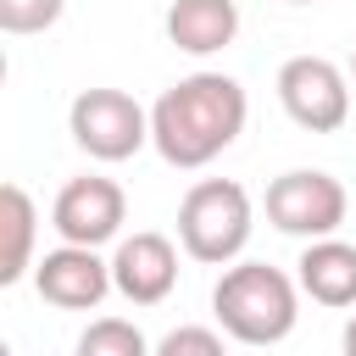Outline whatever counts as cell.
<instances>
[{
	"label": "cell",
	"instance_id": "1",
	"mask_svg": "<svg viewBox=\"0 0 356 356\" xmlns=\"http://www.w3.org/2000/svg\"><path fill=\"white\" fill-rule=\"evenodd\" d=\"M245 117H250V100L239 89V78L189 72L172 89H161V100L150 106V145L167 167L195 172L245 134Z\"/></svg>",
	"mask_w": 356,
	"mask_h": 356
},
{
	"label": "cell",
	"instance_id": "2",
	"mask_svg": "<svg viewBox=\"0 0 356 356\" xmlns=\"http://www.w3.org/2000/svg\"><path fill=\"white\" fill-rule=\"evenodd\" d=\"M211 317L234 345H278L300 317V278L273 261H239L211 289Z\"/></svg>",
	"mask_w": 356,
	"mask_h": 356
},
{
	"label": "cell",
	"instance_id": "3",
	"mask_svg": "<svg viewBox=\"0 0 356 356\" xmlns=\"http://www.w3.org/2000/svg\"><path fill=\"white\" fill-rule=\"evenodd\" d=\"M250 228H256V206L234 178H200L178 200V245L189 261L228 267L250 245Z\"/></svg>",
	"mask_w": 356,
	"mask_h": 356
},
{
	"label": "cell",
	"instance_id": "4",
	"mask_svg": "<svg viewBox=\"0 0 356 356\" xmlns=\"http://www.w3.org/2000/svg\"><path fill=\"white\" fill-rule=\"evenodd\" d=\"M67 134L95 161H128L150 145V111L128 89H83L67 106Z\"/></svg>",
	"mask_w": 356,
	"mask_h": 356
},
{
	"label": "cell",
	"instance_id": "5",
	"mask_svg": "<svg viewBox=\"0 0 356 356\" xmlns=\"http://www.w3.org/2000/svg\"><path fill=\"white\" fill-rule=\"evenodd\" d=\"M267 222L289 239H323L345 222V184L323 167H289L267 184Z\"/></svg>",
	"mask_w": 356,
	"mask_h": 356
},
{
	"label": "cell",
	"instance_id": "6",
	"mask_svg": "<svg viewBox=\"0 0 356 356\" xmlns=\"http://www.w3.org/2000/svg\"><path fill=\"white\" fill-rule=\"evenodd\" d=\"M278 106L306 134H334L350 117V78L328 56H289L278 67Z\"/></svg>",
	"mask_w": 356,
	"mask_h": 356
},
{
	"label": "cell",
	"instance_id": "7",
	"mask_svg": "<svg viewBox=\"0 0 356 356\" xmlns=\"http://www.w3.org/2000/svg\"><path fill=\"white\" fill-rule=\"evenodd\" d=\"M33 289L56 312H95L117 284H111V261H100V245L61 239L56 250H44L33 261Z\"/></svg>",
	"mask_w": 356,
	"mask_h": 356
},
{
	"label": "cell",
	"instance_id": "8",
	"mask_svg": "<svg viewBox=\"0 0 356 356\" xmlns=\"http://www.w3.org/2000/svg\"><path fill=\"white\" fill-rule=\"evenodd\" d=\"M122 222H128V195L117 178H100V172L67 178L50 206V228L72 245H106L122 234Z\"/></svg>",
	"mask_w": 356,
	"mask_h": 356
},
{
	"label": "cell",
	"instance_id": "9",
	"mask_svg": "<svg viewBox=\"0 0 356 356\" xmlns=\"http://www.w3.org/2000/svg\"><path fill=\"white\" fill-rule=\"evenodd\" d=\"M111 284L134 306H161L172 295V284H178V245L167 234H150V228L117 239V250H111Z\"/></svg>",
	"mask_w": 356,
	"mask_h": 356
},
{
	"label": "cell",
	"instance_id": "10",
	"mask_svg": "<svg viewBox=\"0 0 356 356\" xmlns=\"http://www.w3.org/2000/svg\"><path fill=\"white\" fill-rule=\"evenodd\" d=\"M295 278L300 289L328 306V312H345L356 306V245H345L339 234H323V239H306L300 261H295Z\"/></svg>",
	"mask_w": 356,
	"mask_h": 356
},
{
	"label": "cell",
	"instance_id": "11",
	"mask_svg": "<svg viewBox=\"0 0 356 356\" xmlns=\"http://www.w3.org/2000/svg\"><path fill=\"white\" fill-rule=\"evenodd\" d=\"M239 33V6L234 0H172L167 6V39L184 56H211L234 44Z\"/></svg>",
	"mask_w": 356,
	"mask_h": 356
},
{
	"label": "cell",
	"instance_id": "12",
	"mask_svg": "<svg viewBox=\"0 0 356 356\" xmlns=\"http://www.w3.org/2000/svg\"><path fill=\"white\" fill-rule=\"evenodd\" d=\"M0 228H6V250H0V284H22L33 273V234H39V211L28 200L22 184L0 189Z\"/></svg>",
	"mask_w": 356,
	"mask_h": 356
},
{
	"label": "cell",
	"instance_id": "13",
	"mask_svg": "<svg viewBox=\"0 0 356 356\" xmlns=\"http://www.w3.org/2000/svg\"><path fill=\"white\" fill-rule=\"evenodd\" d=\"M145 350H150V339L128 317H95L78 334V356H145Z\"/></svg>",
	"mask_w": 356,
	"mask_h": 356
},
{
	"label": "cell",
	"instance_id": "14",
	"mask_svg": "<svg viewBox=\"0 0 356 356\" xmlns=\"http://www.w3.org/2000/svg\"><path fill=\"white\" fill-rule=\"evenodd\" d=\"M61 11H67V0H0V28L6 33H44V28H56L61 22Z\"/></svg>",
	"mask_w": 356,
	"mask_h": 356
},
{
	"label": "cell",
	"instance_id": "15",
	"mask_svg": "<svg viewBox=\"0 0 356 356\" xmlns=\"http://www.w3.org/2000/svg\"><path fill=\"white\" fill-rule=\"evenodd\" d=\"M156 350L161 356H222V334L217 328H172Z\"/></svg>",
	"mask_w": 356,
	"mask_h": 356
},
{
	"label": "cell",
	"instance_id": "16",
	"mask_svg": "<svg viewBox=\"0 0 356 356\" xmlns=\"http://www.w3.org/2000/svg\"><path fill=\"white\" fill-rule=\"evenodd\" d=\"M345 350H350V356H356V317H350V323H345Z\"/></svg>",
	"mask_w": 356,
	"mask_h": 356
},
{
	"label": "cell",
	"instance_id": "17",
	"mask_svg": "<svg viewBox=\"0 0 356 356\" xmlns=\"http://www.w3.org/2000/svg\"><path fill=\"white\" fill-rule=\"evenodd\" d=\"M350 78H356V50H350Z\"/></svg>",
	"mask_w": 356,
	"mask_h": 356
},
{
	"label": "cell",
	"instance_id": "18",
	"mask_svg": "<svg viewBox=\"0 0 356 356\" xmlns=\"http://www.w3.org/2000/svg\"><path fill=\"white\" fill-rule=\"evenodd\" d=\"M289 6H312V0H289Z\"/></svg>",
	"mask_w": 356,
	"mask_h": 356
}]
</instances>
